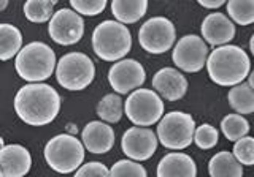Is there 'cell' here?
Returning <instances> with one entry per match:
<instances>
[{"mask_svg": "<svg viewBox=\"0 0 254 177\" xmlns=\"http://www.w3.org/2000/svg\"><path fill=\"white\" fill-rule=\"evenodd\" d=\"M13 106L24 124L45 127L58 117L61 111V95L50 84L29 83L18 90Z\"/></svg>", "mask_w": 254, "mask_h": 177, "instance_id": "1", "label": "cell"}, {"mask_svg": "<svg viewBox=\"0 0 254 177\" xmlns=\"http://www.w3.org/2000/svg\"><path fill=\"white\" fill-rule=\"evenodd\" d=\"M210 79L221 87H232L243 83L251 73V60L245 49L235 44L214 47L206 62Z\"/></svg>", "mask_w": 254, "mask_h": 177, "instance_id": "2", "label": "cell"}, {"mask_svg": "<svg viewBox=\"0 0 254 177\" xmlns=\"http://www.w3.org/2000/svg\"><path fill=\"white\" fill-rule=\"evenodd\" d=\"M56 52L43 42L26 44L14 59L16 73L27 83H45L56 73Z\"/></svg>", "mask_w": 254, "mask_h": 177, "instance_id": "3", "label": "cell"}, {"mask_svg": "<svg viewBox=\"0 0 254 177\" xmlns=\"http://www.w3.org/2000/svg\"><path fill=\"white\" fill-rule=\"evenodd\" d=\"M92 49L99 59L118 62L132 49V34L127 24L107 19L92 32Z\"/></svg>", "mask_w": 254, "mask_h": 177, "instance_id": "4", "label": "cell"}, {"mask_svg": "<svg viewBox=\"0 0 254 177\" xmlns=\"http://www.w3.org/2000/svg\"><path fill=\"white\" fill-rule=\"evenodd\" d=\"M45 162L53 171L59 174L75 173L84 162L86 147L83 141H79L76 136L70 133L56 134L46 142Z\"/></svg>", "mask_w": 254, "mask_h": 177, "instance_id": "5", "label": "cell"}, {"mask_svg": "<svg viewBox=\"0 0 254 177\" xmlns=\"http://www.w3.org/2000/svg\"><path fill=\"white\" fill-rule=\"evenodd\" d=\"M95 78V65L84 52H68L58 60L56 79L61 87L71 92L87 88Z\"/></svg>", "mask_w": 254, "mask_h": 177, "instance_id": "6", "label": "cell"}, {"mask_svg": "<svg viewBox=\"0 0 254 177\" xmlns=\"http://www.w3.org/2000/svg\"><path fill=\"white\" fill-rule=\"evenodd\" d=\"M195 120L183 111H172L157 122V138L165 149L185 150L194 142Z\"/></svg>", "mask_w": 254, "mask_h": 177, "instance_id": "7", "label": "cell"}, {"mask_svg": "<svg viewBox=\"0 0 254 177\" xmlns=\"http://www.w3.org/2000/svg\"><path fill=\"white\" fill-rule=\"evenodd\" d=\"M126 116L133 125L151 127L164 116V101L154 88H135L124 103Z\"/></svg>", "mask_w": 254, "mask_h": 177, "instance_id": "8", "label": "cell"}, {"mask_svg": "<svg viewBox=\"0 0 254 177\" xmlns=\"http://www.w3.org/2000/svg\"><path fill=\"white\" fill-rule=\"evenodd\" d=\"M210 57V47L203 37L185 35L173 46L172 60L178 70L186 73H198Z\"/></svg>", "mask_w": 254, "mask_h": 177, "instance_id": "9", "label": "cell"}, {"mask_svg": "<svg viewBox=\"0 0 254 177\" xmlns=\"http://www.w3.org/2000/svg\"><path fill=\"white\" fill-rule=\"evenodd\" d=\"M177 30L173 22L164 16L149 18L138 30V43L149 54H164L175 46Z\"/></svg>", "mask_w": 254, "mask_h": 177, "instance_id": "10", "label": "cell"}, {"mask_svg": "<svg viewBox=\"0 0 254 177\" xmlns=\"http://www.w3.org/2000/svg\"><path fill=\"white\" fill-rule=\"evenodd\" d=\"M48 34L61 46L76 44L84 35V21L73 8H62L48 22Z\"/></svg>", "mask_w": 254, "mask_h": 177, "instance_id": "11", "label": "cell"}, {"mask_svg": "<svg viewBox=\"0 0 254 177\" xmlns=\"http://www.w3.org/2000/svg\"><path fill=\"white\" fill-rule=\"evenodd\" d=\"M146 81V71L135 59H121L115 62L108 71V83L115 92L127 95L141 87Z\"/></svg>", "mask_w": 254, "mask_h": 177, "instance_id": "12", "label": "cell"}, {"mask_svg": "<svg viewBox=\"0 0 254 177\" xmlns=\"http://www.w3.org/2000/svg\"><path fill=\"white\" fill-rule=\"evenodd\" d=\"M159 146L157 133L148 127L135 125L126 130L121 139V149L126 157L137 162H146L156 154Z\"/></svg>", "mask_w": 254, "mask_h": 177, "instance_id": "13", "label": "cell"}, {"mask_svg": "<svg viewBox=\"0 0 254 177\" xmlns=\"http://www.w3.org/2000/svg\"><path fill=\"white\" fill-rule=\"evenodd\" d=\"M202 37L213 47L229 44L235 38V22L224 13H210L202 21Z\"/></svg>", "mask_w": 254, "mask_h": 177, "instance_id": "14", "label": "cell"}, {"mask_svg": "<svg viewBox=\"0 0 254 177\" xmlns=\"http://www.w3.org/2000/svg\"><path fill=\"white\" fill-rule=\"evenodd\" d=\"M115 130L111 124L105 120H92L83 128L81 141L87 152L95 155H103L113 149L115 146Z\"/></svg>", "mask_w": 254, "mask_h": 177, "instance_id": "15", "label": "cell"}, {"mask_svg": "<svg viewBox=\"0 0 254 177\" xmlns=\"http://www.w3.org/2000/svg\"><path fill=\"white\" fill-rule=\"evenodd\" d=\"M32 168L30 152L21 144H3L0 150V176L24 177Z\"/></svg>", "mask_w": 254, "mask_h": 177, "instance_id": "16", "label": "cell"}, {"mask_svg": "<svg viewBox=\"0 0 254 177\" xmlns=\"http://www.w3.org/2000/svg\"><path fill=\"white\" fill-rule=\"evenodd\" d=\"M188 79L177 68L165 67L153 76V88L167 101H178L188 92Z\"/></svg>", "mask_w": 254, "mask_h": 177, "instance_id": "17", "label": "cell"}, {"mask_svg": "<svg viewBox=\"0 0 254 177\" xmlns=\"http://www.w3.org/2000/svg\"><path fill=\"white\" fill-rule=\"evenodd\" d=\"M157 176L159 177H195L197 176V165L190 155L185 152H169L161 158L157 165Z\"/></svg>", "mask_w": 254, "mask_h": 177, "instance_id": "18", "label": "cell"}, {"mask_svg": "<svg viewBox=\"0 0 254 177\" xmlns=\"http://www.w3.org/2000/svg\"><path fill=\"white\" fill-rule=\"evenodd\" d=\"M148 11V0H111V13L123 24L138 22Z\"/></svg>", "mask_w": 254, "mask_h": 177, "instance_id": "19", "label": "cell"}, {"mask_svg": "<svg viewBox=\"0 0 254 177\" xmlns=\"http://www.w3.org/2000/svg\"><path fill=\"white\" fill-rule=\"evenodd\" d=\"M208 173L213 177H242L243 165L238 162L234 152L222 150L211 157L208 162Z\"/></svg>", "mask_w": 254, "mask_h": 177, "instance_id": "20", "label": "cell"}, {"mask_svg": "<svg viewBox=\"0 0 254 177\" xmlns=\"http://www.w3.org/2000/svg\"><path fill=\"white\" fill-rule=\"evenodd\" d=\"M227 101L235 112L238 114H253L254 112V88L250 83H240L230 87L227 93Z\"/></svg>", "mask_w": 254, "mask_h": 177, "instance_id": "21", "label": "cell"}, {"mask_svg": "<svg viewBox=\"0 0 254 177\" xmlns=\"http://www.w3.org/2000/svg\"><path fill=\"white\" fill-rule=\"evenodd\" d=\"M22 34L18 27L3 22L0 26V59L3 62L10 60L22 49Z\"/></svg>", "mask_w": 254, "mask_h": 177, "instance_id": "22", "label": "cell"}, {"mask_svg": "<svg viewBox=\"0 0 254 177\" xmlns=\"http://www.w3.org/2000/svg\"><path fill=\"white\" fill-rule=\"evenodd\" d=\"M124 103L126 101L121 98V93H107L97 104V116L108 124H118L126 114Z\"/></svg>", "mask_w": 254, "mask_h": 177, "instance_id": "23", "label": "cell"}, {"mask_svg": "<svg viewBox=\"0 0 254 177\" xmlns=\"http://www.w3.org/2000/svg\"><path fill=\"white\" fill-rule=\"evenodd\" d=\"M59 0H26L22 6V11L26 19L34 24H43L50 22L53 18L54 6L58 5Z\"/></svg>", "mask_w": 254, "mask_h": 177, "instance_id": "24", "label": "cell"}, {"mask_svg": "<svg viewBox=\"0 0 254 177\" xmlns=\"http://www.w3.org/2000/svg\"><path fill=\"white\" fill-rule=\"evenodd\" d=\"M250 122L246 120V117L243 114H227L224 119L221 120V132L226 136V139L229 141H238L243 136H246L250 133Z\"/></svg>", "mask_w": 254, "mask_h": 177, "instance_id": "25", "label": "cell"}, {"mask_svg": "<svg viewBox=\"0 0 254 177\" xmlns=\"http://www.w3.org/2000/svg\"><path fill=\"white\" fill-rule=\"evenodd\" d=\"M227 14L238 26L254 24V0H227Z\"/></svg>", "mask_w": 254, "mask_h": 177, "instance_id": "26", "label": "cell"}, {"mask_svg": "<svg viewBox=\"0 0 254 177\" xmlns=\"http://www.w3.org/2000/svg\"><path fill=\"white\" fill-rule=\"evenodd\" d=\"M218 141H219V132L216 130V127H213L210 124H202L195 128L194 142L198 149L210 150L216 146Z\"/></svg>", "mask_w": 254, "mask_h": 177, "instance_id": "27", "label": "cell"}, {"mask_svg": "<svg viewBox=\"0 0 254 177\" xmlns=\"http://www.w3.org/2000/svg\"><path fill=\"white\" fill-rule=\"evenodd\" d=\"M111 176H133V177H146V170L140 165V162L132 158L118 160V162L110 168Z\"/></svg>", "mask_w": 254, "mask_h": 177, "instance_id": "28", "label": "cell"}, {"mask_svg": "<svg viewBox=\"0 0 254 177\" xmlns=\"http://www.w3.org/2000/svg\"><path fill=\"white\" fill-rule=\"evenodd\" d=\"M232 152L243 166H253L254 165V138L246 134L238 141H235Z\"/></svg>", "mask_w": 254, "mask_h": 177, "instance_id": "29", "label": "cell"}, {"mask_svg": "<svg viewBox=\"0 0 254 177\" xmlns=\"http://www.w3.org/2000/svg\"><path fill=\"white\" fill-rule=\"evenodd\" d=\"M70 6L81 16H97L107 8L108 0H68Z\"/></svg>", "mask_w": 254, "mask_h": 177, "instance_id": "30", "label": "cell"}, {"mask_svg": "<svg viewBox=\"0 0 254 177\" xmlns=\"http://www.w3.org/2000/svg\"><path fill=\"white\" fill-rule=\"evenodd\" d=\"M75 176L76 177H107L111 174L107 165H103L102 162H89L79 166L75 171Z\"/></svg>", "mask_w": 254, "mask_h": 177, "instance_id": "31", "label": "cell"}, {"mask_svg": "<svg viewBox=\"0 0 254 177\" xmlns=\"http://www.w3.org/2000/svg\"><path fill=\"white\" fill-rule=\"evenodd\" d=\"M197 3L206 10H218L224 3H227V0H197Z\"/></svg>", "mask_w": 254, "mask_h": 177, "instance_id": "32", "label": "cell"}, {"mask_svg": "<svg viewBox=\"0 0 254 177\" xmlns=\"http://www.w3.org/2000/svg\"><path fill=\"white\" fill-rule=\"evenodd\" d=\"M248 83H250V86L254 88V70H251V73H250V76H248Z\"/></svg>", "mask_w": 254, "mask_h": 177, "instance_id": "33", "label": "cell"}, {"mask_svg": "<svg viewBox=\"0 0 254 177\" xmlns=\"http://www.w3.org/2000/svg\"><path fill=\"white\" fill-rule=\"evenodd\" d=\"M8 5V0H0V11H5Z\"/></svg>", "mask_w": 254, "mask_h": 177, "instance_id": "34", "label": "cell"}, {"mask_svg": "<svg viewBox=\"0 0 254 177\" xmlns=\"http://www.w3.org/2000/svg\"><path fill=\"white\" fill-rule=\"evenodd\" d=\"M250 51H251L253 57H254V34H253V37H251V40H250Z\"/></svg>", "mask_w": 254, "mask_h": 177, "instance_id": "35", "label": "cell"}]
</instances>
